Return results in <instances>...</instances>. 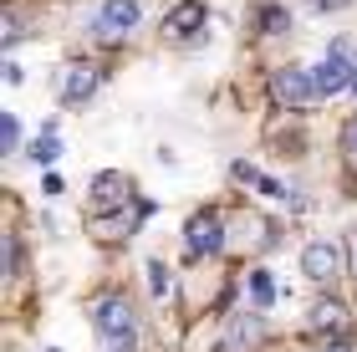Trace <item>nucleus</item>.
<instances>
[{"instance_id": "obj_1", "label": "nucleus", "mask_w": 357, "mask_h": 352, "mask_svg": "<svg viewBox=\"0 0 357 352\" xmlns=\"http://www.w3.org/2000/svg\"><path fill=\"white\" fill-rule=\"evenodd\" d=\"M92 332L112 352H133V307H128V296H97L92 301Z\"/></svg>"}, {"instance_id": "obj_2", "label": "nucleus", "mask_w": 357, "mask_h": 352, "mask_svg": "<svg viewBox=\"0 0 357 352\" xmlns=\"http://www.w3.org/2000/svg\"><path fill=\"white\" fill-rule=\"evenodd\" d=\"M312 77H317V92H321V98H337L342 87H352V77H357V67H352V46H347V41H332L327 56L312 67Z\"/></svg>"}, {"instance_id": "obj_3", "label": "nucleus", "mask_w": 357, "mask_h": 352, "mask_svg": "<svg viewBox=\"0 0 357 352\" xmlns=\"http://www.w3.org/2000/svg\"><path fill=\"white\" fill-rule=\"evenodd\" d=\"M271 98L281 107H312L321 92H317V77L306 67H281V72H271Z\"/></svg>"}, {"instance_id": "obj_4", "label": "nucleus", "mask_w": 357, "mask_h": 352, "mask_svg": "<svg viewBox=\"0 0 357 352\" xmlns=\"http://www.w3.org/2000/svg\"><path fill=\"white\" fill-rule=\"evenodd\" d=\"M301 276L317 281V286L337 281L342 276V245H337V240H312V245L301 250Z\"/></svg>"}, {"instance_id": "obj_5", "label": "nucleus", "mask_w": 357, "mask_h": 352, "mask_svg": "<svg viewBox=\"0 0 357 352\" xmlns=\"http://www.w3.org/2000/svg\"><path fill=\"white\" fill-rule=\"evenodd\" d=\"M184 250L199 261V255H215V250H225V225H220V215L215 210H199L189 220V230H184Z\"/></svg>"}, {"instance_id": "obj_6", "label": "nucleus", "mask_w": 357, "mask_h": 352, "mask_svg": "<svg viewBox=\"0 0 357 352\" xmlns=\"http://www.w3.org/2000/svg\"><path fill=\"white\" fill-rule=\"evenodd\" d=\"M143 21V6L138 0H102V10H97V36L102 41H118V36H128Z\"/></svg>"}, {"instance_id": "obj_7", "label": "nucleus", "mask_w": 357, "mask_h": 352, "mask_svg": "<svg viewBox=\"0 0 357 352\" xmlns=\"http://www.w3.org/2000/svg\"><path fill=\"white\" fill-rule=\"evenodd\" d=\"M56 92H61V102H87L97 92V67L92 61H67L56 72Z\"/></svg>"}, {"instance_id": "obj_8", "label": "nucleus", "mask_w": 357, "mask_h": 352, "mask_svg": "<svg viewBox=\"0 0 357 352\" xmlns=\"http://www.w3.org/2000/svg\"><path fill=\"white\" fill-rule=\"evenodd\" d=\"M128 199H133V184H128V174H97V179H92V210H97V215L123 210Z\"/></svg>"}, {"instance_id": "obj_9", "label": "nucleus", "mask_w": 357, "mask_h": 352, "mask_svg": "<svg viewBox=\"0 0 357 352\" xmlns=\"http://www.w3.org/2000/svg\"><path fill=\"white\" fill-rule=\"evenodd\" d=\"M261 337H266L261 316L240 312V316H230V327H225V352H250V347H261Z\"/></svg>"}, {"instance_id": "obj_10", "label": "nucleus", "mask_w": 357, "mask_h": 352, "mask_svg": "<svg viewBox=\"0 0 357 352\" xmlns=\"http://www.w3.org/2000/svg\"><path fill=\"white\" fill-rule=\"evenodd\" d=\"M199 26H204V6H199V0H184V6L169 10V31H174V36H194Z\"/></svg>"}, {"instance_id": "obj_11", "label": "nucleus", "mask_w": 357, "mask_h": 352, "mask_svg": "<svg viewBox=\"0 0 357 352\" xmlns=\"http://www.w3.org/2000/svg\"><path fill=\"white\" fill-rule=\"evenodd\" d=\"M347 327V307L342 301H321L312 307V332H342Z\"/></svg>"}, {"instance_id": "obj_12", "label": "nucleus", "mask_w": 357, "mask_h": 352, "mask_svg": "<svg viewBox=\"0 0 357 352\" xmlns=\"http://www.w3.org/2000/svg\"><path fill=\"white\" fill-rule=\"evenodd\" d=\"M31 158H36V164H56V158H61V138H56V128H46V133L31 143Z\"/></svg>"}, {"instance_id": "obj_13", "label": "nucleus", "mask_w": 357, "mask_h": 352, "mask_svg": "<svg viewBox=\"0 0 357 352\" xmlns=\"http://www.w3.org/2000/svg\"><path fill=\"white\" fill-rule=\"evenodd\" d=\"M15 148H21V123H15V113H0V153Z\"/></svg>"}, {"instance_id": "obj_14", "label": "nucleus", "mask_w": 357, "mask_h": 352, "mask_svg": "<svg viewBox=\"0 0 357 352\" xmlns=\"http://www.w3.org/2000/svg\"><path fill=\"white\" fill-rule=\"evenodd\" d=\"M250 296H255V307H271V301H275V286H271V276H266V270H250Z\"/></svg>"}, {"instance_id": "obj_15", "label": "nucleus", "mask_w": 357, "mask_h": 352, "mask_svg": "<svg viewBox=\"0 0 357 352\" xmlns=\"http://www.w3.org/2000/svg\"><path fill=\"white\" fill-rule=\"evenodd\" d=\"M261 26H266V36H281L286 31V10H261Z\"/></svg>"}, {"instance_id": "obj_16", "label": "nucleus", "mask_w": 357, "mask_h": 352, "mask_svg": "<svg viewBox=\"0 0 357 352\" xmlns=\"http://www.w3.org/2000/svg\"><path fill=\"white\" fill-rule=\"evenodd\" d=\"M342 153L352 158V169H357V118H352V123L342 128Z\"/></svg>"}, {"instance_id": "obj_17", "label": "nucleus", "mask_w": 357, "mask_h": 352, "mask_svg": "<svg viewBox=\"0 0 357 352\" xmlns=\"http://www.w3.org/2000/svg\"><path fill=\"white\" fill-rule=\"evenodd\" d=\"M149 286H153V296H164V291H169V276H164V266H158V261L149 266Z\"/></svg>"}, {"instance_id": "obj_18", "label": "nucleus", "mask_w": 357, "mask_h": 352, "mask_svg": "<svg viewBox=\"0 0 357 352\" xmlns=\"http://www.w3.org/2000/svg\"><path fill=\"white\" fill-rule=\"evenodd\" d=\"M352 0H317V10H347Z\"/></svg>"}, {"instance_id": "obj_19", "label": "nucleus", "mask_w": 357, "mask_h": 352, "mask_svg": "<svg viewBox=\"0 0 357 352\" xmlns=\"http://www.w3.org/2000/svg\"><path fill=\"white\" fill-rule=\"evenodd\" d=\"M321 352H352V347L347 342H332V347H321Z\"/></svg>"}, {"instance_id": "obj_20", "label": "nucleus", "mask_w": 357, "mask_h": 352, "mask_svg": "<svg viewBox=\"0 0 357 352\" xmlns=\"http://www.w3.org/2000/svg\"><path fill=\"white\" fill-rule=\"evenodd\" d=\"M352 92H357V77H352Z\"/></svg>"}]
</instances>
